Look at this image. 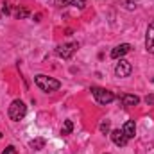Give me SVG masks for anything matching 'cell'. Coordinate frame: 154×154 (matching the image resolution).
I'll return each instance as SVG.
<instances>
[{
    "label": "cell",
    "instance_id": "cell-18",
    "mask_svg": "<svg viewBox=\"0 0 154 154\" xmlns=\"http://www.w3.org/2000/svg\"><path fill=\"white\" fill-rule=\"evenodd\" d=\"M145 102H147V104H151V106H154V93L145 97Z\"/></svg>",
    "mask_w": 154,
    "mask_h": 154
},
{
    "label": "cell",
    "instance_id": "cell-3",
    "mask_svg": "<svg viewBox=\"0 0 154 154\" xmlns=\"http://www.w3.org/2000/svg\"><path fill=\"white\" fill-rule=\"evenodd\" d=\"M91 93H93V97H95V100L99 102V104H109V102H113L115 100V93L113 91H109V90H106V88H99V86H93L91 88Z\"/></svg>",
    "mask_w": 154,
    "mask_h": 154
},
{
    "label": "cell",
    "instance_id": "cell-8",
    "mask_svg": "<svg viewBox=\"0 0 154 154\" xmlns=\"http://www.w3.org/2000/svg\"><path fill=\"white\" fill-rule=\"evenodd\" d=\"M129 50H131V45L129 43H120V45H116L115 48L111 50V57L113 59H122V56H125Z\"/></svg>",
    "mask_w": 154,
    "mask_h": 154
},
{
    "label": "cell",
    "instance_id": "cell-15",
    "mask_svg": "<svg viewBox=\"0 0 154 154\" xmlns=\"http://www.w3.org/2000/svg\"><path fill=\"white\" fill-rule=\"evenodd\" d=\"M16 16H18V20H23V18H27V16H29V11H27L25 7H22V9H18Z\"/></svg>",
    "mask_w": 154,
    "mask_h": 154
},
{
    "label": "cell",
    "instance_id": "cell-11",
    "mask_svg": "<svg viewBox=\"0 0 154 154\" xmlns=\"http://www.w3.org/2000/svg\"><path fill=\"white\" fill-rule=\"evenodd\" d=\"M63 4L66 5H74V7H79V9H84L86 7V0H61Z\"/></svg>",
    "mask_w": 154,
    "mask_h": 154
},
{
    "label": "cell",
    "instance_id": "cell-1",
    "mask_svg": "<svg viewBox=\"0 0 154 154\" xmlns=\"http://www.w3.org/2000/svg\"><path fill=\"white\" fill-rule=\"evenodd\" d=\"M34 82H36V86H38L39 90H41V91H45V93L57 91V90L61 88V82H59L57 79L48 77V75H43V74H38V75L34 77Z\"/></svg>",
    "mask_w": 154,
    "mask_h": 154
},
{
    "label": "cell",
    "instance_id": "cell-16",
    "mask_svg": "<svg viewBox=\"0 0 154 154\" xmlns=\"http://www.w3.org/2000/svg\"><path fill=\"white\" fill-rule=\"evenodd\" d=\"M2 13L4 14H11V5L7 2H4V7H2Z\"/></svg>",
    "mask_w": 154,
    "mask_h": 154
},
{
    "label": "cell",
    "instance_id": "cell-12",
    "mask_svg": "<svg viewBox=\"0 0 154 154\" xmlns=\"http://www.w3.org/2000/svg\"><path fill=\"white\" fill-rule=\"evenodd\" d=\"M45 143H47L45 138H34V140L31 142V147H32L34 151H41V149L45 147Z\"/></svg>",
    "mask_w": 154,
    "mask_h": 154
},
{
    "label": "cell",
    "instance_id": "cell-2",
    "mask_svg": "<svg viewBox=\"0 0 154 154\" xmlns=\"http://www.w3.org/2000/svg\"><path fill=\"white\" fill-rule=\"evenodd\" d=\"M7 113H9V118H11L13 122H20L23 116L27 115V106H25V102H23V100L16 99V100H13V102H11V106H9V109H7Z\"/></svg>",
    "mask_w": 154,
    "mask_h": 154
},
{
    "label": "cell",
    "instance_id": "cell-7",
    "mask_svg": "<svg viewBox=\"0 0 154 154\" xmlns=\"http://www.w3.org/2000/svg\"><path fill=\"white\" fill-rule=\"evenodd\" d=\"M145 50L149 54H154V22L147 27V34H145Z\"/></svg>",
    "mask_w": 154,
    "mask_h": 154
},
{
    "label": "cell",
    "instance_id": "cell-6",
    "mask_svg": "<svg viewBox=\"0 0 154 154\" xmlns=\"http://www.w3.org/2000/svg\"><path fill=\"white\" fill-rule=\"evenodd\" d=\"M111 140H113V143H115L116 147H125L127 142H129V138L124 134L122 129H115V131H111Z\"/></svg>",
    "mask_w": 154,
    "mask_h": 154
},
{
    "label": "cell",
    "instance_id": "cell-13",
    "mask_svg": "<svg viewBox=\"0 0 154 154\" xmlns=\"http://www.w3.org/2000/svg\"><path fill=\"white\" fill-rule=\"evenodd\" d=\"M72 131H74L72 120H65V124H63V127H61V134H70Z\"/></svg>",
    "mask_w": 154,
    "mask_h": 154
},
{
    "label": "cell",
    "instance_id": "cell-5",
    "mask_svg": "<svg viewBox=\"0 0 154 154\" xmlns=\"http://www.w3.org/2000/svg\"><path fill=\"white\" fill-rule=\"evenodd\" d=\"M131 72H133V65H131L127 59H120V61L116 63V66H115V75L116 77H129Z\"/></svg>",
    "mask_w": 154,
    "mask_h": 154
},
{
    "label": "cell",
    "instance_id": "cell-10",
    "mask_svg": "<svg viewBox=\"0 0 154 154\" xmlns=\"http://www.w3.org/2000/svg\"><path fill=\"white\" fill-rule=\"evenodd\" d=\"M120 100H122V104H124V106H138L140 97L131 95V93H124V95H120Z\"/></svg>",
    "mask_w": 154,
    "mask_h": 154
},
{
    "label": "cell",
    "instance_id": "cell-9",
    "mask_svg": "<svg viewBox=\"0 0 154 154\" xmlns=\"http://www.w3.org/2000/svg\"><path fill=\"white\" fill-rule=\"evenodd\" d=\"M122 131H124V134H125L129 140L134 138V134H136V124H134V120H127V122L124 124Z\"/></svg>",
    "mask_w": 154,
    "mask_h": 154
},
{
    "label": "cell",
    "instance_id": "cell-17",
    "mask_svg": "<svg viewBox=\"0 0 154 154\" xmlns=\"http://www.w3.org/2000/svg\"><path fill=\"white\" fill-rule=\"evenodd\" d=\"M2 154H16V149H14L13 145H9V147H7V149H5Z\"/></svg>",
    "mask_w": 154,
    "mask_h": 154
},
{
    "label": "cell",
    "instance_id": "cell-4",
    "mask_svg": "<svg viewBox=\"0 0 154 154\" xmlns=\"http://www.w3.org/2000/svg\"><path fill=\"white\" fill-rule=\"evenodd\" d=\"M77 48H79V45H77L75 41L65 43V45H59V47L56 48V54H57L61 59H70V57L77 52Z\"/></svg>",
    "mask_w": 154,
    "mask_h": 154
},
{
    "label": "cell",
    "instance_id": "cell-14",
    "mask_svg": "<svg viewBox=\"0 0 154 154\" xmlns=\"http://www.w3.org/2000/svg\"><path fill=\"white\" fill-rule=\"evenodd\" d=\"M109 125H111V122H109V120H102V122H100V125H99L100 133H102V134H108V133H109Z\"/></svg>",
    "mask_w": 154,
    "mask_h": 154
}]
</instances>
